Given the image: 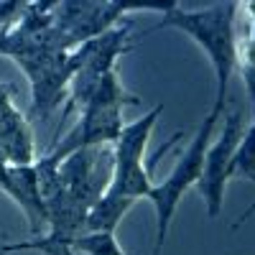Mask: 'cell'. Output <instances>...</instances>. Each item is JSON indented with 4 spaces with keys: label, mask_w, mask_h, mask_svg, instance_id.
Segmentation results:
<instances>
[{
    "label": "cell",
    "mask_w": 255,
    "mask_h": 255,
    "mask_svg": "<svg viewBox=\"0 0 255 255\" xmlns=\"http://www.w3.org/2000/svg\"><path fill=\"white\" fill-rule=\"evenodd\" d=\"M128 105H140L135 95H130L118 77V72H110L102 79L97 92L90 97V102L79 110V120L69 133L46 151L44 156L54 163H61L67 156L82 151V148H95V145H113L123 130V110Z\"/></svg>",
    "instance_id": "cell-5"
},
{
    "label": "cell",
    "mask_w": 255,
    "mask_h": 255,
    "mask_svg": "<svg viewBox=\"0 0 255 255\" xmlns=\"http://www.w3.org/2000/svg\"><path fill=\"white\" fill-rule=\"evenodd\" d=\"M253 215H255V202H253V204H250V207H248V209L243 212V215H240V217H238V222H235V225H232V230H240V227H243V225H245V222H248V220L253 217Z\"/></svg>",
    "instance_id": "cell-15"
},
{
    "label": "cell",
    "mask_w": 255,
    "mask_h": 255,
    "mask_svg": "<svg viewBox=\"0 0 255 255\" xmlns=\"http://www.w3.org/2000/svg\"><path fill=\"white\" fill-rule=\"evenodd\" d=\"M72 253L74 255H128L115 232H84V235H79L74 243H72Z\"/></svg>",
    "instance_id": "cell-14"
},
{
    "label": "cell",
    "mask_w": 255,
    "mask_h": 255,
    "mask_svg": "<svg viewBox=\"0 0 255 255\" xmlns=\"http://www.w3.org/2000/svg\"><path fill=\"white\" fill-rule=\"evenodd\" d=\"M113 145L82 148L59 163V186L84 209H92L108 191L113 181Z\"/></svg>",
    "instance_id": "cell-9"
},
{
    "label": "cell",
    "mask_w": 255,
    "mask_h": 255,
    "mask_svg": "<svg viewBox=\"0 0 255 255\" xmlns=\"http://www.w3.org/2000/svg\"><path fill=\"white\" fill-rule=\"evenodd\" d=\"M222 113H225V108L212 105L207 118L199 123L197 133L191 135L189 145L179 153L171 174H168L161 184H153L151 194H148V202H151L153 209H156V253H161V248L166 243L168 227H171V222H174V215H176V207H179L181 197L191 186H197V181L202 176L207 145L212 143V138H215V130H217V123H220Z\"/></svg>",
    "instance_id": "cell-6"
},
{
    "label": "cell",
    "mask_w": 255,
    "mask_h": 255,
    "mask_svg": "<svg viewBox=\"0 0 255 255\" xmlns=\"http://www.w3.org/2000/svg\"><path fill=\"white\" fill-rule=\"evenodd\" d=\"M130 33H133V23L130 20H123L115 28L84 41L82 46H77L72 51V79H69V87H67V100H64L61 110H59V125H56L51 148L59 143L61 130H64V125L69 123V118L90 102V97L97 92L102 79L110 72H115L118 59L128 51H133Z\"/></svg>",
    "instance_id": "cell-4"
},
{
    "label": "cell",
    "mask_w": 255,
    "mask_h": 255,
    "mask_svg": "<svg viewBox=\"0 0 255 255\" xmlns=\"http://www.w3.org/2000/svg\"><path fill=\"white\" fill-rule=\"evenodd\" d=\"M13 97L15 84L0 82V166H31L36 161L33 130Z\"/></svg>",
    "instance_id": "cell-10"
},
{
    "label": "cell",
    "mask_w": 255,
    "mask_h": 255,
    "mask_svg": "<svg viewBox=\"0 0 255 255\" xmlns=\"http://www.w3.org/2000/svg\"><path fill=\"white\" fill-rule=\"evenodd\" d=\"M245 130V120L243 113L238 108H232L230 113H225L222 128L220 133H215L212 143L207 145L204 153V166H202V176L197 181V191L204 199V209L209 220H217L222 204H225V189L232 181L230 179V168H232V156H235V148L243 138Z\"/></svg>",
    "instance_id": "cell-7"
},
{
    "label": "cell",
    "mask_w": 255,
    "mask_h": 255,
    "mask_svg": "<svg viewBox=\"0 0 255 255\" xmlns=\"http://www.w3.org/2000/svg\"><path fill=\"white\" fill-rule=\"evenodd\" d=\"M51 3H26L15 23L0 28V56L15 61L31 84L28 115L46 123L67 100L72 79V51L54 41Z\"/></svg>",
    "instance_id": "cell-1"
},
{
    "label": "cell",
    "mask_w": 255,
    "mask_h": 255,
    "mask_svg": "<svg viewBox=\"0 0 255 255\" xmlns=\"http://www.w3.org/2000/svg\"><path fill=\"white\" fill-rule=\"evenodd\" d=\"M161 113H163V105H156L153 110L143 113L138 120L123 125L118 140L113 143V158H115L113 181L102 197L130 204V207L138 199H148V194L153 189V168L184 135V133H174L153 153L151 161H145V148H148V140H151V133H153Z\"/></svg>",
    "instance_id": "cell-3"
},
{
    "label": "cell",
    "mask_w": 255,
    "mask_h": 255,
    "mask_svg": "<svg viewBox=\"0 0 255 255\" xmlns=\"http://www.w3.org/2000/svg\"><path fill=\"white\" fill-rule=\"evenodd\" d=\"M230 179H245L255 181V118L250 125L243 130V138L235 148L232 156V168H230Z\"/></svg>",
    "instance_id": "cell-13"
},
{
    "label": "cell",
    "mask_w": 255,
    "mask_h": 255,
    "mask_svg": "<svg viewBox=\"0 0 255 255\" xmlns=\"http://www.w3.org/2000/svg\"><path fill=\"white\" fill-rule=\"evenodd\" d=\"M130 5L125 3H51L54 18V41L61 51H74L84 41H90L105 31L123 23L125 10Z\"/></svg>",
    "instance_id": "cell-8"
},
{
    "label": "cell",
    "mask_w": 255,
    "mask_h": 255,
    "mask_svg": "<svg viewBox=\"0 0 255 255\" xmlns=\"http://www.w3.org/2000/svg\"><path fill=\"white\" fill-rule=\"evenodd\" d=\"M0 191L23 212L28 235L38 238L41 230H46V207H44V199H41L33 163L31 166H0Z\"/></svg>",
    "instance_id": "cell-11"
},
{
    "label": "cell",
    "mask_w": 255,
    "mask_h": 255,
    "mask_svg": "<svg viewBox=\"0 0 255 255\" xmlns=\"http://www.w3.org/2000/svg\"><path fill=\"white\" fill-rule=\"evenodd\" d=\"M161 10H163L161 20L148 28V33H156L161 28H176L194 41L207 54L212 69H215V82H217L215 105L225 108L230 79L235 72V46H238L235 20L240 13V3H215L199 10H184L181 5L171 3L163 5Z\"/></svg>",
    "instance_id": "cell-2"
},
{
    "label": "cell",
    "mask_w": 255,
    "mask_h": 255,
    "mask_svg": "<svg viewBox=\"0 0 255 255\" xmlns=\"http://www.w3.org/2000/svg\"><path fill=\"white\" fill-rule=\"evenodd\" d=\"M248 10V31L243 38H238L235 46V69L243 77V84L250 95V108L255 118V3L243 5Z\"/></svg>",
    "instance_id": "cell-12"
}]
</instances>
